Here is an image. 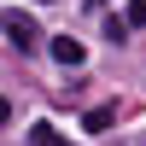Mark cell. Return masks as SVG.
I'll return each instance as SVG.
<instances>
[{
    "instance_id": "cell-1",
    "label": "cell",
    "mask_w": 146,
    "mask_h": 146,
    "mask_svg": "<svg viewBox=\"0 0 146 146\" xmlns=\"http://www.w3.org/2000/svg\"><path fill=\"white\" fill-rule=\"evenodd\" d=\"M0 29H6V41L18 47V53H35V47H41V29H35V18H23V12H6Z\"/></svg>"
},
{
    "instance_id": "cell-2",
    "label": "cell",
    "mask_w": 146,
    "mask_h": 146,
    "mask_svg": "<svg viewBox=\"0 0 146 146\" xmlns=\"http://www.w3.org/2000/svg\"><path fill=\"white\" fill-rule=\"evenodd\" d=\"M53 58H58V64H70V70H76V64H82L88 53H82V41H70V35H58V41H53Z\"/></svg>"
},
{
    "instance_id": "cell-3",
    "label": "cell",
    "mask_w": 146,
    "mask_h": 146,
    "mask_svg": "<svg viewBox=\"0 0 146 146\" xmlns=\"http://www.w3.org/2000/svg\"><path fill=\"white\" fill-rule=\"evenodd\" d=\"M111 123H117V105H94V111H88V129H94V135H105Z\"/></svg>"
},
{
    "instance_id": "cell-4",
    "label": "cell",
    "mask_w": 146,
    "mask_h": 146,
    "mask_svg": "<svg viewBox=\"0 0 146 146\" xmlns=\"http://www.w3.org/2000/svg\"><path fill=\"white\" fill-rule=\"evenodd\" d=\"M29 146H58V140H53V123H35V129H29Z\"/></svg>"
},
{
    "instance_id": "cell-5",
    "label": "cell",
    "mask_w": 146,
    "mask_h": 146,
    "mask_svg": "<svg viewBox=\"0 0 146 146\" xmlns=\"http://www.w3.org/2000/svg\"><path fill=\"white\" fill-rule=\"evenodd\" d=\"M123 23H146V0H129V6H123Z\"/></svg>"
},
{
    "instance_id": "cell-6",
    "label": "cell",
    "mask_w": 146,
    "mask_h": 146,
    "mask_svg": "<svg viewBox=\"0 0 146 146\" xmlns=\"http://www.w3.org/2000/svg\"><path fill=\"white\" fill-rule=\"evenodd\" d=\"M6 117H12V105H6V100H0V123H6Z\"/></svg>"
},
{
    "instance_id": "cell-7",
    "label": "cell",
    "mask_w": 146,
    "mask_h": 146,
    "mask_svg": "<svg viewBox=\"0 0 146 146\" xmlns=\"http://www.w3.org/2000/svg\"><path fill=\"white\" fill-rule=\"evenodd\" d=\"M64 146H70V140H64Z\"/></svg>"
}]
</instances>
